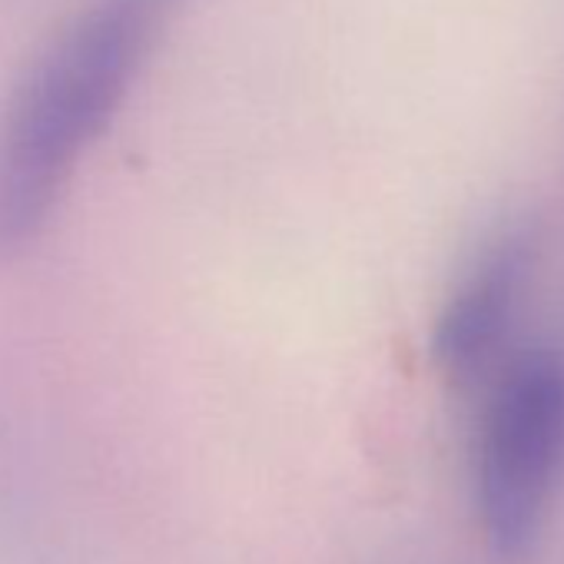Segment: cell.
<instances>
[{
	"instance_id": "obj_1",
	"label": "cell",
	"mask_w": 564,
	"mask_h": 564,
	"mask_svg": "<svg viewBox=\"0 0 564 564\" xmlns=\"http://www.w3.org/2000/svg\"><path fill=\"white\" fill-rule=\"evenodd\" d=\"M183 0H90L31 61L0 113V259L47 223Z\"/></svg>"
},
{
	"instance_id": "obj_2",
	"label": "cell",
	"mask_w": 564,
	"mask_h": 564,
	"mask_svg": "<svg viewBox=\"0 0 564 564\" xmlns=\"http://www.w3.org/2000/svg\"><path fill=\"white\" fill-rule=\"evenodd\" d=\"M564 478V359H514L485 405L475 452L481 528L501 554H524Z\"/></svg>"
},
{
	"instance_id": "obj_3",
	"label": "cell",
	"mask_w": 564,
	"mask_h": 564,
	"mask_svg": "<svg viewBox=\"0 0 564 564\" xmlns=\"http://www.w3.org/2000/svg\"><path fill=\"white\" fill-rule=\"evenodd\" d=\"M531 256L534 249L524 232H501L465 269L432 339L448 372H475L498 352L528 290Z\"/></svg>"
}]
</instances>
